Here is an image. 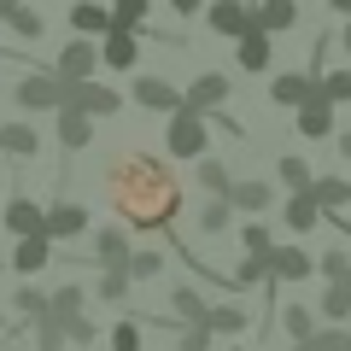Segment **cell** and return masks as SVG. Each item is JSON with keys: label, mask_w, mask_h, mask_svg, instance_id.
<instances>
[{"label": "cell", "mask_w": 351, "mask_h": 351, "mask_svg": "<svg viewBox=\"0 0 351 351\" xmlns=\"http://www.w3.org/2000/svg\"><path fill=\"white\" fill-rule=\"evenodd\" d=\"M205 24H211V36H223V41H240V36H252V0H211L205 6Z\"/></svg>", "instance_id": "obj_8"}, {"label": "cell", "mask_w": 351, "mask_h": 351, "mask_svg": "<svg viewBox=\"0 0 351 351\" xmlns=\"http://www.w3.org/2000/svg\"><path fill=\"white\" fill-rule=\"evenodd\" d=\"M64 339H71V346H94V339H100V328H94V322H88V316H76V322H64Z\"/></svg>", "instance_id": "obj_46"}, {"label": "cell", "mask_w": 351, "mask_h": 351, "mask_svg": "<svg viewBox=\"0 0 351 351\" xmlns=\"http://www.w3.org/2000/svg\"><path fill=\"white\" fill-rule=\"evenodd\" d=\"M311 193H316L322 211H346V205H351V176H316Z\"/></svg>", "instance_id": "obj_26"}, {"label": "cell", "mask_w": 351, "mask_h": 351, "mask_svg": "<svg viewBox=\"0 0 351 351\" xmlns=\"http://www.w3.org/2000/svg\"><path fill=\"white\" fill-rule=\"evenodd\" d=\"M228 223H234V205H228V199H205L199 205V228H205V234H223Z\"/></svg>", "instance_id": "obj_36"}, {"label": "cell", "mask_w": 351, "mask_h": 351, "mask_svg": "<svg viewBox=\"0 0 351 351\" xmlns=\"http://www.w3.org/2000/svg\"><path fill=\"white\" fill-rule=\"evenodd\" d=\"M316 269H322V281H346L351 276V252L346 246H322V263H316Z\"/></svg>", "instance_id": "obj_37"}, {"label": "cell", "mask_w": 351, "mask_h": 351, "mask_svg": "<svg viewBox=\"0 0 351 351\" xmlns=\"http://www.w3.org/2000/svg\"><path fill=\"white\" fill-rule=\"evenodd\" d=\"M129 287H135V276H129V269H106V276L94 281V293H100L106 304H123V299H129Z\"/></svg>", "instance_id": "obj_34"}, {"label": "cell", "mask_w": 351, "mask_h": 351, "mask_svg": "<svg viewBox=\"0 0 351 351\" xmlns=\"http://www.w3.org/2000/svg\"><path fill=\"white\" fill-rule=\"evenodd\" d=\"M0 6H6V0H0Z\"/></svg>", "instance_id": "obj_54"}, {"label": "cell", "mask_w": 351, "mask_h": 351, "mask_svg": "<svg viewBox=\"0 0 351 351\" xmlns=\"http://www.w3.org/2000/svg\"><path fill=\"white\" fill-rule=\"evenodd\" d=\"M234 59H240V71L263 76L269 64H276V36H263V29H252V36H240V41H234Z\"/></svg>", "instance_id": "obj_16"}, {"label": "cell", "mask_w": 351, "mask_h": 351, "mask_svg": "<svg viewBox=\"0 0 351 351\" xmlns=\"http://www.w3.org/2000/svg\"><path fill=\"white\" fill-rule=\"evenodd\" d=\"M287 351H316V346H311V339H299V346H287Z\"/></svg>", "instance_id": "obj_50"}, {"label": "cell", "mask_w": 351, "mask_h": 351, "mask_svg": "<svg viewBox=\"0 0 351 351\" xmlns=\"http://www.w3.org/2000/svg\"><path fill=\"white\" fill-rule=\"evenodd\" d=\"M328 12H346L351 18V0H328Z\"/></svg>", "instance_id": "obj_49"}, {"label": "cell", "mask_w": 351, "mask_h": 351, "mask_svg": "<svg viewBox=\"0 0 351 351\" xmlns=\"http://www.w3.org/2000/svg\"><path fill=\"white\" fill-rule=\"evenodd\" d=\"M76 234H88V211L76 199H59V205H47V240H76Z\"/></svg>", "instance_id": "obj_22"}, {"label": "cell", "mask_w": 351, "mask_h": 351, "mask_svg": "<svg viewBox=\"0 0 351 351\" xmlns=\"http://www.w3.org/2000/svg\"><path fill=\"white\" fill-rule=\"evenodd\" d=\"M188 106H193L199 117L223 112V106H228V76H223V71H205V76H193V82H188Z\"/></svg>", "instance_id": "obj_11"}, {"label": "cell", "mask_w": 351, "mask_h": 351, "mask_svg": "<svg viewBox=\"0 0 351 351\" xmlns=\"http://www.w3.org/2000/svg\"><path fill=\"white\" fill-rule=\"evenodd\" d=\"M293 117H299V135H304V141H328V135H334V100H328L322 88H316V100L299 106Z\"/></svg>", "instance_id": "obj_19"}, {"label": "cell", "mask_w": 351, "mask_h": 351, "mask_svg": "<svg viewBox=\"0 0 351 351\" xmlns=\"http://www.w3.org/2000/svg\"><path fill=\"white\" fill-rule=\"evenodd\" d=\"M64 106H71V112H88L94 123H100V117H117L129 100L117 94V88H106V82H64Z\"/></svg>", "instance_id": "obj_3"}, {"label": "cell", "mask_w": 351, "mask_h": 351, "mask_svg": "<svg viewBox=\"0 0 351 351\" xmlns=\"http://www.w3.org/2000/svg\"><path fill=\"white\" fill-rule=\"evenodd\" d=\"M158 269H164V258H158V252H147V246H141V252H129V276H135V281H152Z\"/></svg>", "instance_id": "obj_44"}, {"label": "cell", "mask_w": 351, "mask_h": 351, "mask_svg": "<svg viewBox=\"0 0 351 351\" xmlns=\"http://www.w3.org/2000/svg\"><path fill=\"white\" fill-rule=\"evenodd\" d=\"M193 176H199V188H205V193H217V199L234 188V176H228V164H223V158H199V170H193Z\"/></svg>", "instance_id": "obj_33"}, {"label": "cell", "mask_w": 351, "mask_h": 351, "mask_svg": "<svg viewBox=\"0 0 351 351\" xmlns=\"http://www.w3.org/2000/svg\"><path fill=\"white\" fill-rule=\"evenodd\" d=\"M269 258H276V252H269ZM269 258H252V252H246L240 269H234L228 281H234V287H263V281H269Z\"/></svg>", "instance_id": "obj_35"}, {"label": "cell", "mask_w": 351, "mask_h": 351, "mask_svg": "<svg viewBox=\"0 0 351 351\" xmlns=\"http://www.w3.org/2000/svg\"><path fill=\"white\" fill-rule=\"evenodd\" d=\"M164 147H170L176 158H205V147H211V135H205V117L193 112V106H182V112L170 117V129H164Z\"/></svg>", "instance_id": "obj_4"}, {"label": "cell", "mask_w": 351, "mask_h": 351, "mask_svg": "<svg viewBox=\"0 0 351 351\" xmlns=\"http://www.w3.org/2000/svg\"><path fill=\"white\" fill-rule=\"evenodd\" d=\"M0 152H6V158H36L41 152V135H36V123H24V117H18V123H0Z\"/></svg>", "instance_id": "obj_23"}, {"label": "cell", "mask_w": 351, "mask_h": 351, "mask_svg": "<svg viewBox=\"0 0 351 351\" xmlns=\"http://www.w3.org/2000/svg\"><path fill=\"white\" fill-rule=\"evenodd\" d=\"M223 199L234 205V211H246V217H263L269 205H276V188H269V182H234Z\"/></svg>", "instance_id": "obj_24"}, {"label": "cell", "mask_w": 351, "mask_h": 351, "mask_svg": "<svg viewBox=\"0 0 351 351\" xmlns=\"http://www.w3.org/2000/svg\"><path fill=\"white\" fill-rule=\"evenodd\" d=\"M252 24L263 36H287L299 24V0H252Z\"/></svg>", "instance_id": "obj_13"}, {"label": "cell", "mask_w": 351, "mask_h": 351, "mask_svg": "<svg viewBox=\"0 0 351 351\" xmlns=\"http://www.w3.org/2000/svg\"><path fill=\"white\" fill-rule=\"evenodd\" d=\"M316 276V258L304 246H276V258H269V281H311Z\"/></svg>", "instance_id": "obj_20"}, {"label": "cell", "mask_w": 351, "mask_h": 351, "mask_svg": "<svg viewBox=\"0 0 351 351\" xmlns=\"http://www.w3.org/2000/svg\"><path fill=\"white\" fill-rule=\"evenodd\" d=\"M351 316V281H328L322 287V322H346Z\"/></svg>", "instance_id": "obj_32"}, {"label": "cell", "mask_w": 351, "mask_h": 351, "mask_svg": "<svg viewBox=\"0 0 351 351\" xmlns=\"http://www.w3.org/2000/svg\"><path fill=\"white\" fill-rule=\"evenodd\" d=\"M346 53H351V18H346Z\"/></svg>", "instance_id": "obj_51"}, {"label": "cell", "mask_w": 351, "mask_h": 351, "mask_svg": "<svg viewBox=\"0 0 351 351\" xmlns=\"http://www.w3.org/2000/svg\"><path fill=\"white\" fill-rule=\"evenodd\" d=\"M211 0H170V12H182V18H193V12H205Z\"/></svg>", "instance_id": "obj_47"}, {"label": "cell", "mask_w": 351, "mask_h": 351, "mask_svg": "<svg viewBox=\"0 0 351 351\" xmlns=\"http://www.w3.org/2000/svg\"><path fill=\"white\" fill-rule=\"evenodd\" d=\"M53 135H59L64 152H88V147H94V117L64 106V112H53Z\"/></svg>", "instance_id": "obj_12"}, {"label": "cell", "mask_w": 351, "mask_h": 351, "mask_svg": "<svg viewBox=\"0 0 351 351\" xmlns=\"http://www.w3.org/2000/svg\"><path fill=\"white\" fill-rule=\"evenodd\" d=\"M59 346H71V339H64V322L36 316V351H59Z\"/></svg>", "instance_id": "obj_40"}, {"label": "cell", "mask_w": 351, "mask_h": 351, "mask_svg": "<svg viewBox=\"0 0 351 351\" xmlns=\"http://www.w3.org/2000/svg\"><path fill=\"white\" fill-rule=\"evenodd\" d=\"M276 182H281V188H287V193H304V188H311V182H316V176H311V164H304L299 152H287V158L276 164Z\"/></svg>", "instance_id": "obj_31"}, {"label": "cell", "mask_w": 351, "mask_h": 351, "mask_svg": "<svg viewBox=\"0 0 351 351\" xmlns=\"http://www.w3.org/2000/svg\"><path fill=\"white\" fill-rule=\"evenodd\" d=\"M47 316H53V322H76V316H88V293L82 287H53Z\"/></svg>", "instance_id": "obj_27"}, {"label": "cell", "mask_w": 351, "mask_h": 351, "mask_svg": "<svg viewBox=\"0 0 351 351\" xmlns=\"http://www.w3.org/2000/svg\"><path fill=\"white\" fill-rule=\"evenodd\" d=\"M53 71H59V82H94V71H100V41H64V53L53 59Z\"/></svg>", "instance_id": "obj_6"}, {"label": "cell", "mask_w": 351, "mask_h": 351, "mask_svg": "<svg viewBox=\"0 0 351 351\" xmlns=\"http://www.w3.org/2000/svg\"><path fill=\"white\" fill-rule=\"evenodd\" d=\"M311 346H316V351H351V328H346V322H322Z\"/></svg>", "instance_id": "obj_38"}, {"label": "cell", "mask_w": 351, "mask_h": 351, "mask_svg": "<svg viewBox=\"0 0 351 351\" xmlns=\"http://www.w3.org/2000/svg\"><path fill=\"white\" fill-rule=\"evenodd\" d=\"M316 76L311 71H276V82H269V106H293V112H299V106H311L316 100Z\"/></svg>", "instance_id": "obj_9"}, {"label": "cell", "mask_w": 351, "mask_h": 351, "mask_svg": "<svg viewBox=\"0 0 351 351\" xmlns=\"http://www.w3.org/2000/svg\"><path fill=\"white\" fill-rule=\"evenodd\" d=\"M0 223L12 240H29V234H47V205H36L29 193H12V199L0 205Z\"/></svg>", "instance_id": "obj_7"}, {"label": "cell", "mask_w": 351, "mask_h": 351, "mask_svg": "<svg viewBox=\"0 0 351 351\" xmlns=\"http://www.w3.org/2000/svg\"><path fill=\"white\" fill-rule=\"evenodd\" d=\"M12 100L24 106V112H64V82L53 64H41V71H29L24 82L12 88Z\"/></svg>", "instance_id": "obj_2"}, {"label": "cell", "mask_w": 351, "mask_h": 351, "mask_svg": "<svg viewBox=\"0 0 351 351\" xmlns=\"http://www.w3.org/2000/svg\"><path fill=\"white\" fill-rule=\"evenodd\" d=\"M106 199H112L117 223L135 234H170L176 211H182V182L164 158L147 152H123L106 164Z\"/></svg>", "instance_id": "obj_1"}, {"label": "cell", "mask_w": 351, "mask_h": 351, "mask_svg": "<svg viewBox=\"0 0 351 351\" xmlns=\"http://www.w3.org/2000/svg\"><path fill=\"white\" fill-rule=\"evenodd\" d=\"M53 246H59V240H47V234H29V240H18V246H12V269H18L24 281H36L41 269H47V263L59 258Z\"/></svg>", "instance_id": "obj_10"}, {"label": "cell", "mask_w": 351, "mask_h": 351, "mask_svg": "<svg viewBox=\"0 0 351 351\" xmlns=\"http://www.w3.org/2000/svg\"><path fill=\"white\" fill-rule=\"evenodd\" d=\"M322 94L334 106H351V71H322Z\"/></svg>", "instance_id": "obj_42"}, {"label": "cell", "mask_w": 351, "mask_h": 351, "mask_svg": "<svg viewBox=\"0 0 351 351\" xmlns=\"http://www.w3.org/2000/svg\"><path fill=\"white\" fill-rule=\"evenodd\" d=\"M135 59H141V36H129V29H112V36L100 41V64L106 71H135Z\"/></svg>", "instance_id": "obj_21"}, {"label": "cell", "mask_w": 351, "mask_h": 351, "mask_svg": "<svg viewBox=\"0 0 351 351\" xmlns=\"http://www.w3.org/2000/svg\"><path fill=\"white\" fill-rule=\"evenodd\" d=\"M281 223H287L293 234H311L316 223H328V211L316 205V193L304 188V193H287V205H281Z\"/></svg>", "instance_id": "obj_17"}, {"label": "cell", "mask_w": 351, "mask_h": 351, "mask_svg": "<svg viewBox=\"0 0 351 351\" xmlns=\"http://www.w3.org/2000/svg\"><path fill=\"white\" fill-rule=\"evenodd\" d=\"M205 328H211V334H246V328H252V316L240 311L234 299H228V304H211V316H205Z\"/></svg>", "instance_id": "obj_30"}, {"label": "cell", "mask_w": 351, "mask_h": 351, "mask_svg": "<svg viewBox=\"0 0 351 351\" xmlns=\"http://www.w3.org/2000/svg\"><path fill=\"white\" fill-rule=\"evenodd\" d=\"M281 334L299 346V339H316V311L311 304H281Z\"/></svg>", "instance_id": "obj_29"}, {"label": "cell", "mask_w": 351, "mask_h": 351, "mask_svg": "<svg viewBox=\"0 0 351 351\" xmlns=\"http://www.w3.org/2000/svg\"><path fill=\"white\" fill-rule=\"evenodd\" d=\"M228 351H240V346H228Z\"/></svg>", "instance_id": "obj_53"}, {"label": "cell", "mask_w": 351, "mask_h": 351, "mask_svg": "<svg viewBox=\"0 0 351 351\" xmlns=\"http://www.w3.org/2000/svg\"><path fill=\"white\" fill-rule=\"evenodd\" d=\"M339 158H351V129H339Z\"/></svg>", "instance_id": "obj_48"}, {"label": "cell", "mask_w": 351, "mask_h": 351, "mask_svg": "<svg viewBox=\"0 0 351 351\" xmlns=\"http://www.w3.org/2000/svg\"><path fill=\"white\" fill-rule=\"evenodd\" d=\"M0 24L12 29L18 41H41V36H47V18H41L29 0H6V6H0Z\"/></svg>", "instance_id": "obj_15"}, {"label": "cell", "mask_w": 351, "mask_h": 351, "mask_svg": "<svg viewBox=\"0 0 351 351\" xmlns=\"http://www.w3.org/2000/svg\"><path fill=\"white\" fill-rule=\"evenodd\" d=\"M346 281H351V276H346Z\"/></svg>", "instance_id": "obj_55"}, {"label": "cell", "mask_w": 351, "mask_h": 351, "mask_svg": "<svg viewBox=\"0 0 351 351\" xmlns=\"http://www.w3.org/2000/svg\"><path fill=\"white\" fill-rule=\"evenodd\" d=\"M0 334H6V311H0Z\"/></svg>", "instance_id": "obj_52"}, {"label": "cell", "mask_w": 351, "mask_h": 351, "mask_svg": "<svg viewBox=\"0 0 351 351\" xmlns=\"http://www.w3.org/2000/svg\"><path fill=\"white\" fill-rule=\"evenodd\" d=\"M170 316H176L182 328H199L205 316H211V304H205V293H199V287H188V281H182V287L170 293Z\"/></svg>", "instance_id": "obj_25"}, {"label": "cell", "mask_w": 351, "mask_h": 351, "mask_svg": "<svg viewBox=\"0 0 351 351\" xmlns=\"http://www.w3.org/2000/svg\"><path fill=\"white\" fill-rule=\"evenodd\" d=\"M211 339H217V334H211L205 322H199V328H176V351H211Z\"/></svg>", "instance_id": "obj_45"}, {"label": "cell", "mask_w": 351, "mask_h": 351, "mask_svg": "<svg viewBox=\"0 0 351 351\" xmlns=\"http://www.w3.org/2000/svg\"><path fill=\"white\" fill-rule=\"evenodd\" d=\"M240 246H246L252 258H269V252H276V240H269V228H263V223H246V228H240Z\"/></svg>", "instance_id": "obj_41"}, {"label": "cell", "mask_w": 351, "mask_h": 351, "mask_svg": "<svg viewBox=\"0 0 351 351\" xmlns=\"http://www.w3.org/2000/svg\"><path fill=\"white\" fill-rule=\"evenodd\" d=\"M129 100L141 106V112H164V117H176L182 106H188V94L176 82H164V76H135V88H129Z\"/></svg>", "instance_id": "obj_5"}, {"label": "cell", "mask_w": 351, "mask_h": 351, "mask_svg": "<svg viewBox=\"0 0 351 351\" xmlns=\"http://www.w3.org/2000/svg\"><path fill=\"white\" fill-rule=\"evenodd\" d=\"M47 299H53V293H41L36 281H29V287H18V293H12V304H18V311L29 316V322H36V316H47Z\"/></svg>", "instance_id": "obj_39"}, {"label": "cell", "mask_w": 351, "mask_h": 351, "mask_svg": "<svg viewBox=\"0 0 351 351\" xmlns=\"http://www.w3.org/2000/svg\"><path fill=\"white\" fill-rule=\"evenodd\" d=\"M88 252H94L100 269H129V252H135V246H129L123 228H94V246H88Z\"/></svg>", "instance_id": "obj_18"}, {"label": "cell", "mask_w": 351, "mask_h": 351, "mask_svg": "<svg viewBox=\"0 0 351 351\" xmlns=\"http://www.w3.org/2000/svg\"><path fill=\"white\" fill-rule=\"evenodd\" d=\"M71 29L88 41H106L112 36V6H100V0H71Z\"/></svg>", "instance_id": "obj_14"}, {"label": "cell", "mask_w": 351, "mask_h": 351, "mask_svg": "<svg viewBox=\"0 0 351 351\" xmlns=\"http://www.w3.org/2000/svg\"><path fill=\"white\" fill-rule=\"evenodd\" d=\"M112 351H141V316H123L112 328Z\"/></svg>", "instance_id": "obj_43"}, {"label": "cell", "mask_w": 351, "mask_h": 351, "mask_svg": "<svg viewBox=\"0 0 351 351\" xmlns=\"http://www.w3.org/2000/svg\"><path fill=\"white\" fill-rule=\"evenodd\" d=\"M147 12H152V0H112V29L147 36Z\"/></svg>", "instance_id": "obj_28"}]
</instances>
